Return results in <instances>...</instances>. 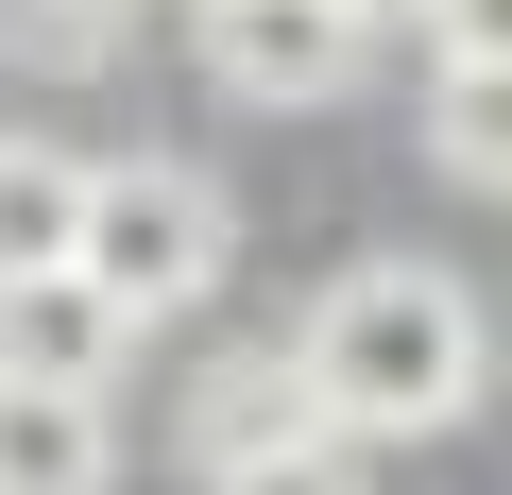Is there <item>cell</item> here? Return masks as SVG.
<instances>
[{"instance_id":"obj_1","label":"cell","mask_w":512,"mask_h":495,"mask_svg":"<svg viewBox=\"0 0 512 495\" xmlns=\"http://www.w3.org/2000/svg\"><path fill=\"white\" fill-rule=\"evenodd\" d=\"M291 359H308V393H325L359 444H427V427H461V410L495 393V325H478V291H461L444 257H342V274L308 291Z\"/></svg>"},{"instance_id":"obj_2","label":"cell","mask_w":512,"mask_h":495,"mask_svg":"<svg viewBox=\"0 0 512 495\" xmlns=\"http://www.w3.org/2000/svg\"><path fill=\"white\" fill-rule=\"evenodd\" d=\"M222 257H239L222 171H188V154H103V188H86V274H103L137 325L205 308V291H222Z\"/></svg>"},{"instance_id":"obj_3","label":"cell","mask_w":512,"mask_h":495,"mask_svg":"<svg viewBox=\"0 0 512 495\" xmlns=\"http://www.w3.org/2000/svg\"><path fill=\"white\" fill-rule=\"evenodd\" d=\"M188 35H205V86L256 120H308L376 69V18H342V0H188Z\"/></svg>"},{"instance_id":"obj_4","label":"cell","mask_w":512,"mask_h":495,"mask_svg":"<svg viewBox=\"0 0 512 495\" xmlns=\"http://www.w3.org/2000/svg\"><path fill=\"white\" fill-rule=\"evenodd\" d=\"M308 427H342V410L308 393L291 342H222V359H188V393H171V461H188V478H239V461L308 444Z\"/></svg>"},{"instance_id":"obj_5","label":"cell","mask_w":512,"mask_h":495,"mask_svg":"<svg viewBox=\"0 0 512 495\" xmlns=\"http://www.w3.org/2000/svg\"><path fill=\"white\" fill-rule=\"evenodd\" d=\"M86 188H103V154H69V137H35V120H0V291L86 274Z\"/></svg>"},{"instance_id":"obj_6","label":"cell","mask_w":512,"mask_h":495,"mask_svg":"<svg viewBox=\"0 0 512 495\" xmlns=\"http://www.w3.org/2000/svg\"><path fill=\"white\" fill-rule=\"evenodd\" d=\"M120 478V427L86 376H18L0 359V495H103Z\"/></svg>"},{"instance_id":"obj_7","label":"cell","mask_w":512,"mask_h":495,"mask_svg":"<svg viewBox=\"0 0 512 495\" xmlns=\"http://www.w3.org/2000/svg\"><path fill=\"white\" fill-rule=\"evenodd\" d=\"M137 342H154V325H137L103 274H35V291H0V359H18V376H86V393H103Z\"/></svg>"},{"instance_id":"obj_8","label":"cell","mask_w":512,"mask_h":495,"mask_svg":"<svg viewBox=\"0 0 512 495\" xmlns=\"http://www.w3.org/2000/svg\"><path fill=\"white\" fill-rule=\"evenodd\" d=\"M427 154H444L461 188H495V205H512V52H478V69H444V86H427Z\"/></svg>"},{"instance_id":"obj_9","label":"cell","mask_w":512,"mask_h":495,"mask_svg":"<svg viewBox=\"0 0 512 495\" xmlns=\"http://www.w3.org/2000/svg\"><path fill=\"white\" fill-rule=\"evenodd\" d=\"M137 0H0V69H103Z\"/></svg>"},{"instance_id":"obj_10","label":"cell","mask_w":512,"mask_h":495,"mask_svg":"<svg viewBox=\"0 0 512 495\" xmlns=\"http://www.w3.org/2000/svg\"><path fill=\"white\" fill-rule=\"evenodd\" d=\"M359 461H376L359 427H308V444H274V461H239V478H205V495H376Z\"/></svg>"},{"instance_id":"obj_11","label":"cell","mask_w":512,"mask_h":495,"mask_svg":"<svg viewBox=\"0 0 512 495\" xmlns=\"http://www.w3.org/2000/svg\"><path fill=\"white\" fill-rule=\"evenodd\" d=\"M410 35H427L444 69H478V52H512V0H410Z\"/></svg>"},{"instance_id":"obj_12","label":"cell","mask_w":512,"mask_h":495,"mask_svg":"<svg viewBox=\"0 0 512 495\" xmlns=\"http://www.w3.org/2000/svg\"><path fill=\"white\" fill-rule=\"evenodd\" d=\"M342 18H376V35H393V18H410V0H342Z\"/></svg>"}]
</instances>
